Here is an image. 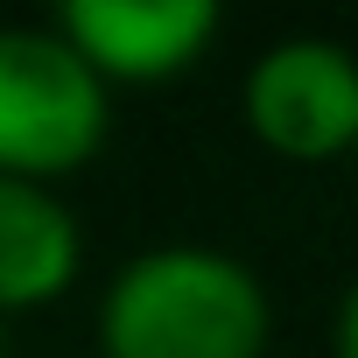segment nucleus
<instances>
[{
    "instance_id": "1",
    "label": "nucleus",
    "mask_w": 358,
    "mask_h": 358,
    "mask_svg": "<svg viewBox=\"0 0 358 358\" xmlns=\"http://www.w3.org/2000/svg\"><path fill=\"white\" fill-rule=\"evenodd\" d=\"M267 281L197 239L120 260L99 295V358H267Z\"/></svg>"
},
{
    "instance_id": "2",
    "label": "nucleus",
    "mask_w": 358,
    "mask_h": 358,
    "mask_svg": "<svg viewBox=\"0 0 358 358\" xmlns=\"http://www.w3.org/2000/svg\"><path fill=\"white\" fill-rule=\"evenodd\" d=\"M113 134V92L50 22L0 29V176L64 183Z\"/></svg>"
},
{
    "instance_id": "3",
    "label": "nucleus",
    "mask_w": 358,
    "mask_h": 358,
    "mask_svg": "<svg viewBox=\"0 0 358 358\" xmlns=\"http://www.w3.org/2000/svg\"><path fill=\"white\" fill-rule=\"evenodd\" d=\"M246 134L281 162H330L358 148V50L337 36H281L239 78Z\"/></svg>"
},
{
    "instance_id": "4",
    "label": "nucleus",
    "mask_w": 358,
    "mask_h": 358,
    "mask_svg": "<svg viewBox=\"0 0 358 358\" xmlns=\"http://www.w3.org/2000/svg\"><path fill=\"white\" fill-rule=\"evenodd\" d=\"M50 29L113 92V85L183 78L218 43V8L211 0H71Z\"/></svg>"
},
{
    "instance_id": "5",
    "label": "nucleus",
    "mask_w": 358,
    "mask_h": 358,
    "mask_svg": "<svg viewBox=\"0 0 358 358\" xmlns=\"http://www.w3.org/2000/svg\"><path fill=\"white\" fill-rule=\"evenodd\" d=\"M78 267H85L78 211L50 183L0 176V316L43 309V302L71 295Z\"/></svg>"
},
{
    "instance_id": "6",
    "label": "nucleus",
    "mask_w": 358,
    "mask_h": 358,
    "mask_svg": "<svg viewBox=\"0 0 358 358\" xmlns=\"http://www.w3.org/2000/svg\"><path fill=\"white\" fill-rule=\"evenodd\" d=\"M337 358H358V281L337 302Z\"/></svg>"
},
{
    "instance_id": "7",
    "label": "nucleus",
    "mask_w": 358,
    "mask_h": 358,
    "mask_svg": "<svg viewBox=\"0 0 358 358\" xmlns=\"http://www.w3.org/2000/svg\"><path fill=\"white\" fill-rule=\"evenodd\" d=\"M351 155H358V148H351Z\"/></svg>"
}]
</instances>
